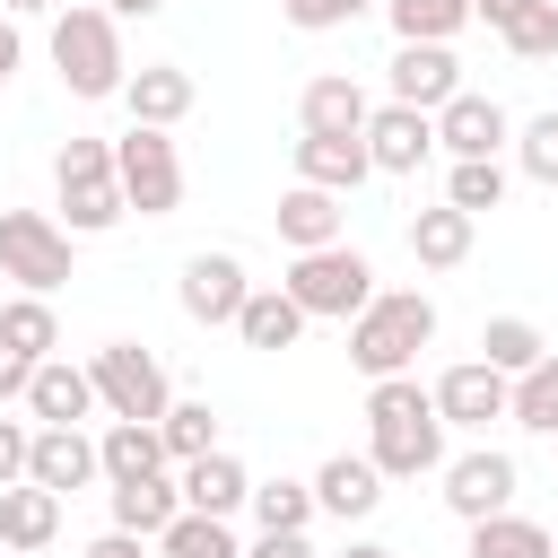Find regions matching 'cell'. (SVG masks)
<instances>
[{
    "mask_svg": "<svg viewBox=\"0 0 558 558\" xmlns=\"http://www.w3.org/2000/svg\"><path fill=\"white\" fill-rule=\"evenodd\" d=\"M366 427H375V471L384 480H427L445 471V418H436V392L418 375H384L366 384Z\"/></svg>",
    "mask_w": 558,
    "mask_h": 558,
    "instance_id": "6da1fadb",
    "label": "cell"
},
{
    "mask_svg": "<svg viewBox=\"0 0 558 558\" xmlns=\"http://www.w3.org/2000/svg\"><path fill=\"white\" fill-rule=\"evenodd\" d=\"M436 340V296L427 288H375V305L349 323V366L366 384L384 375H410V357Z\"/></svg>",
    "mask_w": 558,
    "mask_h": 558,
    "instance_id": "7a4b0ae2",
    "label": "cell"
},
{
    "mask_svg": "<svg viewBox=\"0 0 558 558\" xmlns=\"http://www.w3.org/2000/svg\"><path fill=\"white\" fill-rule=\"evenodd\" d=\"M52 70H61L70 96H122V78H131V61H122V26H113L105 9L70 0V9L52 17Z\"/></svg>",
    "mask_w": 558,
    "mask_h": 558,
    "instance_id": "3957f363",
    "label": "cell"
},
{
    "mask_svg": "<svg viewBox=\"0 0 558 558\" xmlns=\"http://www.w3.org/2000/svg\"><path fill=\"white\" fill-rule=\"evenodd\" d=\"M52 192H61V227L70 235H105V227L131 218L122 174H113V140H70L52 157Z\"/></svg>",
    "mask_w": 558,
    "mask_h": 558,
    "instance_id": "277c9868",
    "label": "cell"
},
{
    "mask_svg": "<svg viewBox=\"0 0 558 558\" xmlns=\"http://www.w3.org/2000/svg\"><path fill=\"white\" fill-rule=\"evenodd\" d=\"M279 288L305 305V323H357L375 305V262L357 244H323V253H296Z\"/></svg>",
    "mask_w": 558,
    "mask_h": 558,
    "instance_id": "5b68a950",
    "label": "cell"
},
{
    "mask_svg": "<svg viewBox=\"0 0 558 558\" xmlns=\"http://www.w3.org/2000/svg\"><path fill=\"white\" fill-rule=\"evenodd\" d=\"M87 375H96V401H105L113 418H140V427H157V418L174 410L166 357H157V349H140V340H105V349L87 357Z\"/></svg>",
    "mask_w": 558,
    "mask_h": 558,
    "instance_id": "8992f818",
    "label": "cell"
},
{
    "mask_svg": "<svg viewBox=\"0 0 558 558\" xmlns=\"http://www.w3.org/2000/svg\"><path fill=\"white\" fill-rule=\"evenodd\" d=\"M0 279H17V296H52L70 279V227L44 209H0Z\"/></svg>",
    "mask_w": 558,
    "mask_h": 558,
    "instance_id": "52a82bcc",
    "label": "cell"
},
{
    "mask_svg": "<svg viewBox=\"0 0 558 558\" xmlns=\"http://www.w3.org/2000/svg\"><path fill=\"white\" fill-rule=\"evenodd\" d=\"M113 174H122V201H131L140 218H174V201H183V157H174L166 131L131 122V131L113 140Z\"/></svg>",
    "mask_w": 558,
    "mask_h": 558,
    "instance_id": "ba28073f",
    "label": "cell"
},
{
    "mask_svg": "<svg viewBox=\"0 0 558 558\" xmlns=\"http://www.w3.org/2000/svg\"><path fill=\"white\" fill-rule=\"evenodd\" d=\"M514 453H497V445H480V453H453L445 462V506L462 514V523H488V514H506L514 506Z\"/></svg>",
    "mask_w": 558,
    "mask_h": 558,
    "instance_id": "9c48e42d",
    "label": "cell"
},
{
    "mask_svg": "<svg viewBox=\"0 0 558 558\" xmlns=\"http://www.w3.org/2000/svg\"><path fill=\"white\" fill-rule=\"evenodd\" d=\"M506 410H514V375H497L488 357L436 375V418H445V427H488V418H506Z\"/></svg>",
    "mask_w": 558,
    "mask_h": 558,
    "instance_id": "30bf717a",
    "label": "cell"
},
{
    "mask_svg": "<svg viewBox=\"0 0 558 558\" xmlns=\"http://www.w3.org/2000/svg\"><path fill=\"white\" fill-rule=\"evenodd\" d=\"M462 96V61H453V44H401L392 52V105H410V113H445Z\"/></svg>",
    "mask_w": 558,
    "mask_h": 558,
    "instance_id": "8fae6325",
    "label": "cell"
},
{
    "mask_svg": "<svg viewBox=\"0 0 558 558\" xmlns=\"http://www.w3.org/2000/svg\"><path fill=\"white\" fill-rule=\"evenodd\" d=\"M174 296H183V314H192V323H235V314H244V296H253V279H244V262H235V253H192V262H183V279H174Z\"/></svg>",
    "mask_w": 558,
    "mask_h": 558,
    "instance_id": "7c38bea8",
    "label": "cell"
},
{
    "mask_svg": "<svg viewBox=\"0 0 558 558\" xmlns=\"http://www.w3.org/2000/svg\"><path fill=\"white\" fill-rule=\"evenodd\" d=\"M366 157H375V174H418V166L436 157V113L375 105V113H366Z\"/></svg>",
    "mask_w": 558,
    "mask_h": 558,
    "instance_id": "4fadbf2b",
    "label": "cell"
},
{
    "mask_svg": "<svg viewBox=\"0 0 558 558\" xmlns=\"http://www.w3.org/2000/svg\"><path fill=\"white\" fill-rule=\"evenodd\" d=\"M506 140H514V122H506L497 96H471V87H462V96L436 113V148H445L453 166H462V157H497Z\"/></svg>",
    "mask_w": 558,
    "mask_h": 558,
    "instance_id": "5bb4252c",
    "label": "cell"
},
{
    "mask_svg": "<svg viewBox=\"0 0 558 558\" xmlns=\"http://www.w3.org/2000/svg\"><path fill=\"white\" fill-rule=\"evenodd\" d=\"M87 410H105V401H96V375L70 366V357H44L35 384H26V418H35V427H78Z\"/></svg>",
    "mask_w": 558,
    "mask_h": 558,
    "instance_id": "9a60e30c",
    "label": "cell"
},
{
    "mask_svg": "<svg viewBox=\"0 0 558 558\" xmlns=\"http://www.w3.org/2000/svg\"><path fill=\"white\" fill-rule=\"evenodd\" d=\"M26 480H35V488H52V497H70V488L105 480L96 436H87V427H35V462H26Z\"/></svg>",
    "mask_w": 558,
    "mask_h": 558,
    "instance_id": "2e32d148",
    "label": "cell"
},
{
    "mask_svg": "<svg viewBox=\"0 0 558 558\" xmlns=\"http://www.w3.org/2000/svg\"><path fill=\"white\" fill-rule=\"evenodd\" d=\"M192 70H174V61H140L131 78H122V105H131V122H148V131H174L183 113H192Z\"/></svg>",
    "mask_w": 558,
    "mask_h": 558,
    "instance_id": "e0dca14e",
    "label": "cell"
},
{
    "mask_svg": "<svg viewBox=\"0 0 558 558\" xmlns=\"http://www.w3.org/2000/svg\"><path fill=\"white\" fill-rule=\"evenodd\" d=\"M366 113H375L366 87L340 78V70H331V78H305V96H296V122H305L314 140H366Z\"/></svg>",
    "mask_w": 558,
    "mask_h": 558,
    "instance_id": "ac0fdd59",
    "label": "cell"
},
{
    "mask_svg": "<svg viewBox=\"0 0 558 558\" xmlns=\"http://www.w3.org/2000/svg\"><path fill=\"white\" fill-rule=\"evenodd\" d=\"M340 227H349L340 192H314V183H288V192H279V244H288V253H323V244H349Z\"/></svg>",
    "mask_w": 558,
    "mask_h": 558,
    "instance_id": "d6986e66",
    "label": "cell"
},
{
    "mask_svg": "<svg viewBox=\"0 0 558 558\" xmlns=\"http://www.w3.org/2000/svg\"><path fill=\"white\" fill-rule=\"evenodd\" d=\"M52 532H61V497H52V488H35V480L0 488V549H9V558H44Z\"/></svg>",
    "mask_w": 558,
    "mask_h": 558,
    "instance_id": "ffe728a7",
    "label": "cell"
},
{
    "mask_svg": "<svg viewBox=\"0 0 558 558\" xmlns=\"http://www.w3.org/2000/svg\"><path fill=\"white\" fill-rule=\"evenodd\" d=\"M314 506L340 514V523L375 514V506H384V471H375V453H331V462L314 471Z\"/></svg>",
    "mask_w": 558,
    "mask_h": 558,
    "instance_id": "44dd1931",
    "label": "cell"
},
{
    "mask_svg": "<svg viewBox=\"0 0 558 558\" xmlns=\"http://www.w3.org/2000/svg\"><path fill=\"white\" fill-rule=\"evenodd\" d=\"M174 488H183V506H192V514H218V523H227L235 506H253V471H244L235 453H201V462H183V480H174Z\"/></svg>",
    "mask_w": 558,
    "mask_h": 558,
    "instance_id": "7402d4cb",
    "label": "cell"
},
{
    "mask_svg": "<svg viewBox=\"0 0 558 558\" xmlns=\"http://www.w3.org/2000/svg\"><path fill=\"white\" fill-rule=\"evenodd\" d=\"M366 174H375L366 140H314V131L296 140V183H314V192H340V201H349Z\"/></svg>",
    "mask_w": 558,
    "mask_h": 558,
    "instance_id": "603a6c76",
    "label": "cell"
},
{
    "mask_svg": "<svg viewBox=\"0 0 558 558\" xmlns=\"http://www.w3.org/2000/svg\"><path fill=\"white\" fill-rule=\"evenodd\" d=\"M96 462H105L113 488H122V480H166V436L140 427V418H113V427L96 436Z\"/></svg>",
    "mask_w": 558,
    "mask_h": 558,
    "instance_id": "cb8c5ba5",
    "label": "cell"
},
{
    "mask_svg": "<svg viewBox=\"0 0 558 558\" xmlns=\"http://www.w3.org/2000/svg\"><path fill=\"white\" fill-rule=\"evenodd\" d=\"M471 227H480L471 209L436 201V209H418V218H410V253H418L427 270H462V262H471Z\"/></svg>",
    "mask_w": 558,
    "mask_h": 558,
    "instance_id": "d4e9b609",
    "label": "cell"
},
{
    "mask_svg": "<svg viewBox=\"0 0 558 558\" xmlns=\"http://www.w3.org/2000/svg\"><path fill=\"white\" fill-rule=\"evenodd\" d=\"M235 331H244V349H296L305 305H296L288 288H253V296H244V314H235Z\"/></svg>",
    "mask_w": 558,
    "mask_h": 558,
    "instance_id": "484cf974",
    "label": "cell"
},
{
    "mask_svg": "<svg viewBox=\"0 0 558 558\" xmlns=\"http://www.w3.org/2000/svg\"><path fill=\"white\" fill-rule=\"evenodd\" d=\"M174 514H183V488H174V480H122V488H113V532L157 541Z\"/></svg>",
    "mask_w": 558,
    "mask_h": 558,
    "instance_id": "4316f807",
    "label": "cell"
},
{
    "mask_svg": "<svg viewBox=\"0 0 558 558\" xmlns=\"http://www.w3.org/2000/svg\"><path fill=\"white\" fill-rule=\"evenodd\" d=\"M471 558H558V541L532 523V514H488V523H471Z\"/></svg>",
    "mask_w": 558,
    "mask_h": 558,
    "instance_id": "83f0119b",
    "label": "cell"
},
{
    "mask_svg": "<svg viewBox=\"0 0 558 558\" xmlns=\"http://www.w3.org/2000/svg\"><path fill=\"white\" fill-rule=\"evenodd\" d=\"M384 17L401 44H453L471 26V0H384Z\"/></svg>",
    "mask_w": 558,
    "mask_h": 558,
    "instance_id": "f1b7e54d",
    "label": "cell"
},
{
    "mask_svg": "<svg viewBox=\"0 0 558 558\" xmlns=\"http://www.w3.org/2000/svg\"><path fill=\"white\" fill-rule=\"evenodd\" d=\"M480 357H488L497 375H532V366L549 357V340H541V323H523V314H497V323L480 331Z\"/></svg>",
    "mask_w": 558,
    "mask_h": 558,
    "instance_id": "f546056e",
    "label": "cell"
},
{
    "mask_svg": "<svg viewBox=\"0 0 558 558\" xmlns=\"http://www.w3.org/2000/svg\"><path fill=\"white\" fill-rule=\"evenodd\" d=\"M0 340H9L17 357H35V366H44V357L61 349V314H52L44 296H9V305H0Z\"/></svg>",
    "mask_w": 558,
    "mask_h": 558,
    "instance_id": "4dcf8cb0",
    "label": "cell"
},
{
    "mask_svg": "<svg viewBox=\"0 0 558 558\" xmlns=\"http://www.w3.org/2000/svg\"><path fill=\"white\" fill-rule=\"evenodd\" d=\"M157 558H244V541H235L218 514H192V506H183V514L157 532Z\"/></svg>",
    "mask_w": 558,
    "mask_h": 558,
    "instance_id": "1f68e13d",
    "label": "cell"
},
{
    "mask_svg": "<svg viewBox=\"0 0 558 558\" xmlns=\"http://www.w3.org/2000/svg\"><path fill=\"white\" fill-rule=\"evenodd\" d=\"M323 506H314V480H253V523L262 532H305Z\"/></svg>",
    "mask_w": 558,
    "mask_h": 558,
    "instance_id": "d6a6232c",
    "label": "cell"
},
{
    "mask_svg": "<svg viewBox=\"0 0 558 558\" xmlns=\"http://www.w3.org/2000/svg\"><path fill=\"white\" fill-rule=\"evenodd\" d=\"M157 436H166V462H201V453H218V410L209 401H174L157 418Z\"/></svg>",
    "mask_w": 558,
    "mask_h": 558,
    "instance_id": "836d02e7",
    "label": "cell"
},
{
    "mask_svg": "<svg viewBox=\"0 0 558 558\" xmlns=\"http://www.w3.org/2000/svg\"><path fill=\"white\" fill-rule=\"evenodd\" d=\"M514 427H532V436H558V349L532 366V375H514V410H506Z\"/></svg>",
    "mask_w": 558,
    "mask_h": 558,
    "instance_id": "e575fe53",
    "label": "cell"
},
{
    "mask_svg": "<svg viewBox=\"0 0 558 558\" xmlns=\"http://www.w3.org/2000/svg\"><path fill=\"white\" fill-rule=\"evenodd\" d=\"M445 201H453V209H471V218H480V209H497V201H506V166H497V157H462V166L445 174Z\"/></svg>",
    "mask_w": 558,
    "mask_h": 558,
    "instance_id": "d590c367",
    "label": "cell"
},
{
    "mask_svg": "<svg viewBox=\"0 0 558 558\" xmlns=\"http://www.w3.org/2000/svg\"><path fill=\"white\" fill-rule=\"evenodd\" d=\"M514 157H523V174H532V183H549V192H558V105H549V113H532V122L514 131Z\"/></svg>",
    "mask_w": 558,
    "mask_h": 558,
    "instance_id": "8d00e7d4",
    "label": "cell"
},
{
    "mask_svg": "<svg viewBox=\"0 0 558 558\" xmlns=\"http://www.w3.org/2000/svg\"><path fill=\"white\" fill-rule=\"evenodd\" d=\"M506 52H514V61H549V52H558V0L523 9V17L506 26Z\"/></svg>",
    "mask_w": 558,
    "mask_h": 558,
    "instance_id": "74e56055",
    "label": "cell"
},
{
    "mask_svg": "<svg viewBox=\"0 0 558 558\" xmlns=\"http://www.w3.org/2000/svg\"><path fill=\"white\" fill-rule=\"evenodd\" d=\"M375 0H279V17L296 26V35H331V26H357Z\"/></svg>",
    "mask_w": 558,
    "mask_h": 558,
    "instance_id": "f35d334b",
    "label": "cell"
},
{
    "mask_svg": "<svg viewBox=\"0 0 558 558\" xmlns=\"http://www.w3.org/2000/svg\"><path fill=\"white\" fill-rule=\"evenodd\" d=\"M26 462H35V427L26 418H0V488H17Z\"/></svg>",
    "mask_w": 558,
    "mask_h": 558,
    "instance_id": "ab89813d",
    "label": "cell"
},
{
    "mask_svg": "<svg viewBox=\"0 0 558 558\" xmlns=\"http://www.w3.org/2000/svg\"><path fill=\"white\" fill-rule=\"evenodd\" d=\"M26 384H35V357H17V349L0 340V401H26Z\"/></svg>",
    "mask_w": 558,
    "mask_h": 558,
    "instance_id": "60d3db41",
    "label": "cell"
},
{
    "mask_svg": "<svg viewBox=\"0 0 558 558\" xmlns=\"http://www.w3.org/2000/svg\"><path fill=\"white\" fill-rule=\"evenodd\" d=\"M244 558H323V549H314L305 532H262V541H253Z\"/></svg>",
    "mask_w": 558,
    "mask_h": 558,
    "instance_id": "b9f144b4",
    "label": "cell"
},
{
    "mask_svg": "<svg viewBox=\"0 0 558 558\" xmlns=\"http://www.w3.org/2000/svg\"><path fill=\"white\" fill-rule=\"evenodd\" d=\"M523 9H541V0H471V17H480L488 35H506V26L523 17Z\"/></svg>",
    "mask_w": 558,
    "mask_h": 558,
    "instance_id": "7bdbcfd3",
    "label": "cell"
},
{
    "mask_svg": "<svg viewBox=\"0 0 558 558\" xmlns=\"http://www.w3.org/2000/svg\"><path fill=\"white\" fill-rule=\"evenodd\" d=\"M78 558H148V541H140V532H105V541H87Z\"/></svg>",
    "mask_w": 558,
    "mask_h": 558,
    "instance_id": "ee69618b",
    "label": "cell"
},
{
    "mask_svg": "<svg viewBox=\"0 0 558 558\" xmlns=\"http://www.w3.org/2000/svg\"><path fill=\"white\" fill-rule=\"evenodd\" d=\"M17 61H26V35L0 17V78H17Z\"/></svg>",
    "mask_w": 558,
    "mask_h": 558,
    "instance_id": "f6af8a7d",
    "label": "cell"
},
{
    "mask_svg": "<svg viewBox=\"0 0 558 558\" xmlns=\"http://www.w3.org/2000/svg\"><path fill=\"white\" fill-rule=\"evenodd\" d=\"M87 9H105V17H157L166 0H87Z\"/></svg>",
    "mask_w": 558,
    "mask_h": 558,
    "instance_id": "bcb514c9",
    "label": "cell"
},
{
    "mask_svg": "<svg viewBox=\"0 0 558 558\" xmlns=\"http://www.w3.org/2000/svg\"><path fill=\"white\" fill-rule=\"evenodd\" d=\"M9 17H44V9H61V0H0Z\"/></svg>",
    "mask_w": 558,
    "mask_h": 558,
    "instance_id": "7dc6e473",
    "label": "cell"
},
{
    "mask_svg": "<svg viewBox=\"0 0 558 558\" xmlns=\"http://www.w3.org/2000/svg\"><path fill=\"white\" fill-rule=\"evenodd\" d=\"M340 558H392V549H384V541H349Z\"/></svg>",
    "mask_w": 558,
    "mask_h": 558,
    "instance_id": "c3c4849f",
    "label": "cell"
}]
</instances>
